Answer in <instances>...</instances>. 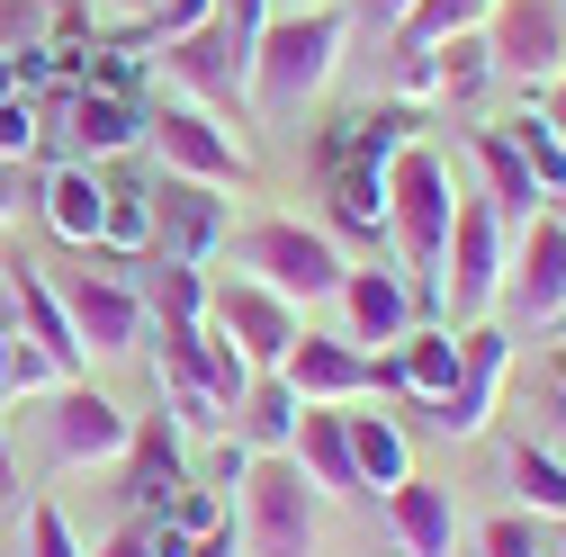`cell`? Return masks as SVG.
Masks as SVG:
<instances>
[{
	"mask_svg": "<svg viewBox=\"0 0 566 557\" xmlns=\"http://www.w3.org/2000/svg\"><path fill=\"white\" fill-rule=\"evenodd\" d=\"M450 217H459V180L432 145H396L387 154V252L405 261L413 297H441V252H450Z\"/></svg>",
	"mask_w": 566,
	"mask_h": 557,
	"instance_id": "6da1fadb",
	"label": "cell"
},
{
	"mask_svg": "<svg viewBox=\"0 0 566 557\" xmlns=\"http://www.w3.org/2000/svg\"><path fill=\"white\" fill-rule=\"evenodd\" d=\"M342 36L350 28H342L333 0L324 10H279L261 28V45H252V108L261 117H306L342 73Z\"/></svg>",
	"mask_w": 566,
	"mask_h": 557,
	"instance_id": "7a4b0ae2",
	"label": "cell"
},
{
	"mask_svg": "<svg viewBox=\"0 0 566 557\" xmlns=\"http://www.w3.org/2000/svg\"><path fill=\"white\" fill-rule=\"evenodd\" d=\"M226 243H234V270H243V278H261L270 297H289L297 315H306V306H324V297H342L350 252H342L324 225H306V217H252V225H234Z\"/></svg>",
	"mask_w": 566,
	"mask_h": 557,
	"instance_id": "3957f363",
	"label": "cell"
},
{
	"mask_svg": "<svg viewBox=\"0 0 566 557\" xmlns=\"http://www.w3.org/2000/svg\"><path fill=\"white\" fill-rule=\"evenodd\" d=\"M504 261H513V225L485 207V189H459V217H450V252H441V315L450 333L485 324L494 306H504Z\"/></svg>",
	"mask_w": 566,
	"mask_h": 557,
	"instance_id": "277c9868",
	"label": "cell"
},
{
	"mask_svg": "<svg viewBox=\"0 0 566 557\" xmlns=\"http://www.w3.org/2000/svg\"><path fill=\"white\" fill-rule=\"evenodd\" d=\"M324 548V495L297 459L243 467V557H315Z\"/></svg>",
	"mask_w": 566,
	"mask_h": 557,
	"instance_id": "5b68a950",
	"label": "cell"
},
{
	"mask_svg": "<svg viewBox=\"0 0 566 557\" xmlns=\"http://www.w3.org/2000/svg\"><path fill=\"white\" fill-rule=\"evenodd\" d=\"M54 297H63V315H73V333H82V351L91 360H126V351H145V297H135V278H117V270H99V252L91 261H73V270H54Z\"/></svg>",
	"mask_w": 566,
	"mask_h": 557,
	"instance_id": "8992f818",
	"label": "cell"
},
{
	"mask_svg": "<svg viewBox=\"0 0 566 557\" xmlns=\"http://www.w3.org/2000/svg\"><path fill=\"white\" fill-rule=\"evenodd\" d=\"M145 145L163 154V171L207 180V189H243V180H252V154L217 126V108H198V99H180V91L145 117Z\"/></svg>",
	"mask_w": 566,
	"mask_h": 557,
	"instance_id": "52a82bcc",
	"label": "cell"
},
{
	"mask_svg": "<svg viewBox=\"0 0 566 557\" xmlns=\"http://www.w3.org/2000/svg\"><path fill=\"white\" fill-rule=\"evenodd\" d=\"M45 459L54 467H108V459H126V441H135V413L117 404V396H99L91 378H63L54 396H45Z\"/></svg>",
	"mask_w": 566,
	"mask_h": 557,
	"instance_id": "ba28073f",
	"label": "cell"
},
{
	"mask_svg": "<svg viewBox=\"0 0 566 557\" xmlns=\"http://www.w3.org/2000/svg\"><path fill=\"white\" fill-rule=\"evenodd\" d=\"M504 297H513L522 333H557V324H566V217H557V207H539V217L513 225Z\"/></svg>",
	"mask_w": 566,
	"mask_h": 557,
	"instance_id": "9c48e42d",
	"label": "cell"
},
{
	"mask_svg": "<svg viewBox=\"0 0 566 557\" xmlns=\"http://www.w3.org/2000/svg\"><path fill=\"white\" fill-rule=\"evenodd\" d=\"M207 333H226L252 369H279V360L297 351L306 315H297L289 297H270L261 278H243V270H234V278H217V288H207Z\"/></svg>",
	"mask_w": 566,
	"mask_h": 557,
	"instance_id": "30bf717a",
	"label": "cell"
},
{
	"mask_svg": "<svg viewBox=\"0 0 566 557\" xmlns=\"http://www.w3.org/2000/svg\"><path fill=\"white\" fill-rule=\"evenodd\" d=\"M459 387L432 404V432L441 441H485V423L504 413V378H513V333L504 324H468L459 333Z\"/></svg>",
	"mask_w": 566,
	"mask_h": 557,
	"instance_id": "8fae6325",
	"label": "cell"
},
{
	"mask_svg": "<svg viewBox=\"0 0 566 557\" xmlns=\"http://www.w3.org/2000/svg\"><path fill=\"white\" fill-rule=\"evenodd\" d=\"M145 207H154V261H207V252H226V234H234L226 189L180 180V171H154Z\"/></svg>",
	"mask_w": 566,
	"mask_h": 557,
	"instance_id": "7c38bea8",
	"label": "cell"
},
{
	"mask_svg": "<svg viewBox=\"0 0 566 557\" xmlns=\"http://www.w3.org/2000/svg\"><path fill=\"white\" fill-rule=\"evenodd\" d=\"M485 45H494V73H513L531 91L557 82L566 73V0H494Z\"/></svg>",
	"mask_w": 566,
	"mask_h": 557,
	"instance_id": "4fadbf2b",
	"label": "cell"
},
{
	"mask_svg": "<svg viewBox=\"0 0 566 557\" xmlns=\"http://www.w3.org/2000/svg\"><path fill=\"white\" fill-rule=\"evenodd\" d=\"M163 73H171V91L198 99V108H252V54L234 45L226 19H207V28H189L180 45H163Z\"/></svg>",
	"mask_w": 566,
	"mask_h": 557,
	"instance_id": "5bb4252c",
	"label": "cell"
},
{
	"mask_svg": "<svg viewBox=\"0 0 566 557\" xmlns=\"http://www.w3.org/2000/svg\"><path fill=\"white\" fill-rule=\"evenodd\" d=\"M333 306H342V324H350L342 341H360V351H369V341H378V351H396V341L422 324L413 278H405V270H360V261L342 270V297H333Z\"/></svg>",
	"mask_w": 566,
	"mask_h": 557,
	"instance_id": "9a60e30c",
	"label": "cell"
},
{
	"mask_svg": "<svg viewBox=\"0 0 566 557\" xmlns=\"http://www.w3.org/2000/svg\"><path fill=\"white\" fill-rule=\"evenodd\" d=\"M279 378L306 404H360V396H378V351H360L342 333H297V351L279 360Z\"/></svg>",
	"mask_w": 566,
	"mask_h": 557,
	"instance_id": "2e32d148",
	"label": "cell"
},
{
	"mask_svg": "<svg viewBox=\"0 0 566 557\" xmlns=\"http://www.w3.org/2000/svg\"><path fill=\"white\" fill-rule=\"evenodd\" d=\"M10 315H19V341H36V351H45L63 378H82V369H91V351H82L73 315H63V297H54V270L10 261Z\"/></svg>",
	"mask_w": 566,
	"mask_h": 557,
	"instance_id": "e0dca14e",
	"label": "cell"
},
{
	"mask_svg": "<svg viewBox=\"0 0 566 557\" xmlns=\"http://www.w3.org/2000/svg\"><path fill=\"white\" fill-rule=\"evenodd\" d=\"M189 485L180 467V432H171V413H145L126 441V522H163V504Z\"/></svg>",
	"mask_w": 566,
	"mask_h": 557,
	"instance_id": "ac0fdd59",
	"label": "cell"
},
{
	"mask_svg": "<svg viewBox=\"0 0 566 557\" xmlns=\"http://www.w3.org/2000/svg\"><path fill=\"white\" fill-rule=\"evenodd\" d=\"M36 217L73 243V252H99V225H108V180L91 162H54L36 180Z\"/></svg>",
	"mask_w": 566,
	"mask_h": 557,
	"instance_id": "d6986e66",
	"label": "cell"
},
{
	"mask_svg": "<svg viewBox=\"0 0 566 557\" xmlns=\"http://www.w3.org/2000/svg\"><path fill=\"white\" fill-rule=\"evenodd\" d=\"M378 504H387V530H396L405 557H459V504H450V485L405 476V485H387Z\"/></svg>",
	"mask_w": 566,
	"mask_h": 557,
	"instance_id": "ffe728a7",
	"label": "cell"
},
{
	"mask_svg": "<svg viewBox=\"0 0 566 557\" xmlns=\"http://www.w3.org/2000/svg\"><path fill=\"white\" fill-rule=\"evenodd\" d=\"M459 360H468V351H459V333H450V324H413L396 351H387L396 396H405V404H422V413H432V404L459 387Z\"/></svg>",
	"mask_w": 566,
	"mask_h": 557,
	"instance_id": "44dd1931",
	"label": "cell"
},
{
	"mask_svg": "<svg viewBox=\"0 0 566 557\" xmlns=\"http://www.w3.org/2000/svg\"><path fill=\"white\" fill-rule=\"evenodd\" d=\"M289 459L306 467V485L333 504V495H360V467H350V432H342V404H306L297 413V441Z\"/></svg>",
	"mask_w": 566,
	"mask_h": 557,
	"instance_id": "7402d4cb",
	"label": "cell"
},
{
	"mask_svg": "<svg viewBox=\"0 0 566 557\" xmlns=\"http://www.w3.org/2000/svg\"><path fill=\"white\" fill-rule=\"evenodd\" d=\"M297 413H306V396L279 378V369H261L252 387H243V404H234V441L252 450V459H289V441H297Z\"/></svg>",
	"mask_w": 566,
	"mask_h": 557,
	"instance_id": "603a6c76",
	"label": "cell"
},
{
	"mask_svg": "<svg viewBox=\"0 0 566 557\" xmlns=\"http://www.w3.org/2000/svg\"><path fill=\"white\" fill-rule=\"evenodd\" d=\"M468 154H476V171H485V207H494L504 225H522V217H539V207H548V189L531 180V162L513 154V135H504V126H476V135H468Z\"/></svg>",
	"mask_w": 566,
	"mask_h": 557,
	"instance_id": "cb8c5ba5",
	"label": "cell"
},
{
	"mask_svg": "<svg viewBox=\"0 0 566 557\" xmlns=\"http://www.w3.org/2000/svg\"><path fill=\"white\" fill-rule=\"evenodd\" d=\"M342 432H350V467H360V495H387V485L413 476V441L396 413H360V404H342Z\"/></svg>",
	"mask_w": 566,
	"mask_h": 557,
	"instance_id": "d4e9b609",
	"label": "cell"
},
{
	"mask_svg": "<svg viewBox=\"0 0 566 557\" xmlns=\"http://www.w3.org/2000/svg\"><path fill=\"white\" fill-rule=\"evenodd\" d=\"M333 225L360 252L387 243V162H333Z\"/></svg>",
	"mask_w": 566,
	"mask_h": 557,
	"instance_id": "484cf974",
	"label": "cell"
},
{
	"mask_svg": "<svg viewBox=\"0 0 566 557\" xmlns=\"http://www.w3.org/2000/svg\"><path fill=\"white\" fill-rule=\"evenodd\" d=\"M63 117H73V145H82V154H126L135 135H145V117H135L117 91H91V82L63 99Z\"/></svg>",
	"mask_w": 566,
	"mask_h": 557,
	"instance_id": "4316f807",
	"label": "cell"
},
{
	"mask_svg": "<svg viewBox=\"0 0 566 557\" xmlns=\"http://www.w3.org/2000/svg\"><path fill=\"white\" fill-rule=\"evenodd\" d=\"M207 288H217V278H207L198 261H145V315L154 324H207Z\"/></svg>",
	"mask_w": 566,
	"mask_h": 557,
	"instance_id": "83f0119b",
	"label": "cell"
},
{
	"mask_svg": "<svg viewBox=\"0 0 566 557\" xmlns=\"http://www.w3.org/2000/svg\"><path fill=\"white\" fill-rule=\"evenodd\" d=\"M485 10H494V0H413V10L396 19V63L405 54H432V45L468 36V28H485Z\"/></svg>",
	"mask_w": 566,
	"mask_h": 557,
	"instance_id": "f1b7e54d",
	"label": "cell"
},
{
	"mask_svg": "<svg viewBox=\"0 0 566 557\" xmlns=\"http://www.w3.org/2000/svg\"><path fill=\"white\" fill-rule=\"evenodd\" d=\"M513 485H522V513L566 522V459H557L548 441H522V450H513Z\"/></svg>",
	"mask_w": 566,
	"mask_h": 557,
	"instance_id": "f546056e",
	"label": "cell"
},
{
	"mask_svg": "<svg viewBox=\"0 0 566 557\" xmlns=\"http://www.w3.org/2000/svg\"><path fill=\"white\" fill-rule=\"evenodd\" d=\"M485 82H494V45H485V28H468V36L432 45V91H450V99H476Z\"/></svg>",
	"mask_w": 566,
	"mask_h": 557,
	"instance_id": "4dcf8cb0",
	"label": "cell"
},
{
	"mask_svg": "<svg viewBox=\"0 0 566 557\" xmlns=\"http://www.w3.org/2000/svg\"><path fill=\"white\" fill-rule=\"evenodd\" d=\"M504 135H513V154L531 162V180H539V189L557 198V189H566V135H557V126H548L539 108H522V117H504Z\"/></svg>",
	"mask_w": 566,
	"mask_h": 557,
	"instance_id": "1f68e13d",
	"label": "cell"
},
{
	"mask_svg": "<svg viewBox=\"0 0 566 557\" xmlns=\"http://www.w3.org/2000/svg\"><path fill=\"white\" fill-rule=\"evenodd\" d=\"M99 252H154V207H145V189H108Z\"/></svg>",
	"mask_w": 566,
	"mask_h": 557,
	"instance_id": "d6a6232c",
	"label": "cell"
},
{
	"mask_svg": "<svg viewBox=\"0 0 566 557\" xmlns=\"http://www.w3.org/2000/svg\"><path fill=\"white\" fill-rule=\"evenodd\" d=\"M476 548H485V557H557L539 513H494V522L476 530Z\"/></svg>",
	"mask_w": 566,
	"mask_h": 557,
	"instance_id": "836d02e7",
	"label": "cell"
},
{
	"mask_svg": "<svg viewBox=\"0 0 566 557\" xmlns=\"http://www.w3.org/2000/svg\"><path fill=\"white\" fill-rule=\"evenodd\" d=\"M28 557H91V548L73 539V513H63L54 495H36V504H28Z\"/></svg>",
	"mask_w": 566,
	"mask_h": 557,
	"instance_id": "e575fe53",
	"label": "cell"
},
{
	"mask_svg": "<svg viewBox=\"0 0 566 557\" xmlns=\"http://www.w3.org/2000/svg\"><path fill=\"white\" fill-rule=\"evenodd\" d=\"M28 154H36V108L19 91V99H0V162H28Z\"/></svg>",
	"mask_w": 566,
	"mask_h": 557,
	"instance_id": "d590c367",
	"label": "cell"
},
{
	"mask_svg": "<svg viewBox=\"0 0 566 557\" xmlns=\"http://www.w3.org/2000/svg\"><path fill=\"white\" fill-rule=\"evenodd\" d=\"M91 557H154V530H145V522H126V530H108Z\"/></svg>",
	"mask_w": 566,
	"mask_h": 557,
	"instance_id": "8d00e7d4",
	"label": "cell"
},
{
	"mask_svg": "<svg viewBox=\"0 0 566 557\" xmlns=\"http://www.w3.org/2000/svg\"><path fill=\"white\" fill-rule=\"evenodd\" d=\"M19 207H28V180H19V162H0V225H19Z\"/></svg>",
	"mask_w": 566,
	"mask_h": 557,
	"instance_id": "74e56055",
	"label": "cell"
},
{
	"mask_svg": "<svg viewBox=\"0 0 566 557\" xmlns=\"http://www.w3.org/2000/svg\"><path fill=\"white\" fill-rule=\"evenodd\" d=\"M189 557H243V530H234V522H226V530H207Z\"/></svg>",
	"mask_w": 566,
	"mask_h": 557,
	"instance_id": "f35d334b",
	"label": "cell"
},
{
	"mask_svg": "<svg viewBox=\"0 0 566 557\" xmlns=\"http://www.w3.org/2000/svg\"><path fill=\"white\" fill-rule=\"evenodd\" d=\"M539 117L566 135V73H557V82H539Z\"/></svg>",
	"mask_w": 566,
	"mask_h": 557,
	"instance_id": "ab89813d",
	"label": "cell"
},
{
	"mask_svg": "<svg viewBox=\"0 0 566 557\" xmlns=\"http://www.w3.org/2000/svg\"><path fill=\"white\" fill-rule=\"evenodd\" d=\"M405 10H413V0H369V28H378V36H396V19H405Z\"/></svg>",
	"mask_w": 566,
	"mask_h": 557,
	"instance_id": "60d3db41",
	"label": "cell"
},
{
	"mask_svg": "<svg viewBox=\"0 0 566 557\" xmlns=\"http://www.w3.org/2000/svg\"><path fill=\"white\" fill-rule=\"evenodd\" d=\"M91 10H108V19H135V28H145V10H154V0H91Z\"/></svg>",
	"mask_w": 566,
	"mask_h": 557,
	"instance_id": "b9f144b4",
	"label": "cell"
},
{
	"mask_svg": "<svg viewBox=\"0 0 566 557\" xmlns=\"http://www.w3.org/2000/svg\"><path fill=\"white\" fill-rule=\"evenodd\" d=\"M0 99H19V54H0Z\"/></svg>",
	"mask_w": 566,
	"mask_h": 557,
	"instance_id": "7bdbcfd3",
	"label": "cell"
},
{
	"mask_svg": "<svg viewBox=\"0 0 566 557\" xmlns=\"http://www.w3.org/2000/svg\"><path fill=\"white\" fill-rule=\"evenodd\" d=\"M0 396H10V324H0Z\"/></svg>",
	"mask_w": 566,
	"mask_h": 557,
	"instance_id": "ee69618b",
	"label": "cell"
},
{
	"mask_svg": "<svg viewBox=\"0 0 566 557\" xmlns=\"http://www.w3.org/2000/svg\"><path fill=\"white\" fill-rule=\"evenodd\" d=\"M548 378H557V396H566V341H557V351H548Z\"/></svg>",
	"mask_w": 566,
	"mask_h": 557,
	"instance_id": "f6af8a7d",
	"label": "cell"
},
{
	"mask_svg": "<svg viewBox=\"0 0 566 557\" xmlns=\"http://www.w3.org/2000/svg\"><path fill=\"white\" fill-rule=\"evenodd\" d=\"M548 548H557V557H566V522H548Z\"/></svg>",
	"mask_w": 566,
	"mask_h": 557,
	"instance_id": "bcb514c9",
	"label": "cell"
},
{
	"mask_svg": "<svg viewBox=\"0 0 566 557\" xmlns=\"http://www.w3.org/2000/svg\"><path fill=\"white\" fill-rule=\"evenodd\" d=\"M270 10H279V0H270ZM289 10H324V0H289Z\"/></svg>",
	"mask_w": 566,
	"mask_h": 557,
	"instance_id": "7dc6e473",
	"label": "cell"
},
{
	"mask_svg": "<svg viewBox=\"0 0 566 557\" xmlns=\"http://www.w3.org/2000/svg\"><path fill=\"white\" fill-rule=\"evenodd\" d=\"M557 441H566V396H557Z\"/></svg>",
	"mask_w": 566,
	"mask_h": 557,
	"instance_id": "c3c4849f",
	"label": "cell"
},
{
	"mask_svg": "<svg viewBox=\"0 0 566 557\" xmlns=\"http://www.w3.org/2000/svg\"><path fill=\"white\" fill-rule=\"evenodd\" d=\"M0 485H10V459H0Z\"/></svg>",
	"mask_w": 566,
	"mask_h": 557,
	"instance_id": "681fc988",
	"label": "cell"
},
{
	"mask_svg": "<svg viewBox=\"0 0 566 557\" xmlns=\"http://www.w3.org/2000/svg\"><path fill=\"white\" fill-rule=\"evenodd\" d=\"M557 333H566V324H557Z\"/></svg>",
	"mask_w": 566,
	"mask_h": 557,
	"instance_id": "f907efd6",
	"label": "cell"
}]
</instances>
